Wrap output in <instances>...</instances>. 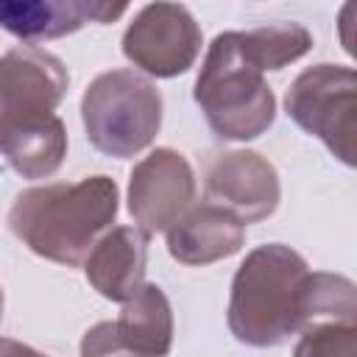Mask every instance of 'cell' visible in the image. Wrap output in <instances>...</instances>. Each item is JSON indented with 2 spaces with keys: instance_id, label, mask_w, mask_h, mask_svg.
Masks as SVG:
<instances>
[{
  "instance_id": "cell-1",
  "label": "cell",
  "mask_w": 357,
  "mask_h": 357,
  "mask_svg": "<svg viewBox=\"0 0 357 357\" xmlns=\"http://www.w3.org/2000/svg\"><path fill=\"white\" fill-rule=\"evenodd\" d=\"M226 321L245 346H282L318 321H357V287L340 273L312 271L290 245L268 243L240 262Z\"/></svg>"
},
{
  "instance_id": "cell-2",
  "label": "cell",
  "mask_w": 357,
  "mask_h": 357,
  "mask_svg": "<svg viewBox=\"0 0 357 357\" xmlns=\"http://www.w3.org/2000/svg\"><path fill=\"white\" fill-rule=\"evenodd\" d=\"M117 206V184L109 176H86L22 190L11 204L8 226L33 254L75 268L114 223Z\"/></svg>"
},
{
  "instance_id": "cell-3",
  "label": "cell",
  "mask_w": 357,
  "mask_h": 357,
  "mask_svg": "<svg viewBox=\"0 0 357 357\" xmlns=\"http://www.w3.org/2000/svg\"><path fill=\"white\" fill-rule=\"evenodd\" d=\"M209 128L231 142L257 139L276 120V98L240 42V31L212 39L192 89Z\"/></svg>"
},
{
  "instance_id": "cell-4",
  "label": "cell",
  "mask_w": 357,
  "mask_h": 357,
  "mask_svg": "<svg viewBox=\"0 0 357 357\" xmlns=\"http://www.w3.org/2000/svg\"><path fill=\"white\" fill-rule=\"evenodd\" d=\"M86 139L106 156L128 159L145 151L162 128V95L134 70H109L92 78L81 98Z\"/></svg>"
},
{
  "instance_id": "cell-5",
  "label": "cell",
  "mask_w": 357,
  "mask_h": 357,
  "mask_svg": "<svg viewBox=\"0 0 357 357\" xmlns=\"http://www.w3.org/2000/svg\"><path fill=\"white\" fill-rule=\"evenodd\" d=\"M284 109L307 134L318 137L332 156L357 162V73L343 64L307 67L287 89Z\"/></svg>"
},
{
  "instance_id": "cell-6",
  "label": "cell",
  "mask_w": 357,
  "mask_h": 357,
  "mask_svg": "<svg viewBox=\"0 0 357 357\" xmlns=\"http://www.w3.org/2000/svg\"><path fill=\"white\" fill-rule=\"evenodd\" d=\"M201 53V28L181 3L142 6L123 33V56L153 78L187 73Z\"/></svg>"
},
{
  "instance_id": "cell-7",
  "label": "cell",
  "mask_w": 357,
  "mask_h": 357,
  "mask_svg": "<svg viewBox=\"0 0 357 357\" xmlns=\"http://www.w3.org/2000/svg\"><path fill=\"white\" fill-rule=\"evenodd\" d=\"M173 346V310L159 284H142L114 321L86 329L81 357H165Z\"/></svg>"
},
{
  "instance_id": "cell-8",
  "label": "cell",
  "mask_w": 357,
  "mask_h": 357,
  "mask_svg": "<svg viewBox=\"0 0 357 357\" xmlns=\"http://www.w3.org/2000/svg\"><path fill=\"white\" fill-rule=\"evenodd\" d=\"M195 198V173L184 153L156 148L128 176V212L139 231H167Z\"/></svg>"
},
{
  "instance_id": "cell-9",
  "label": "cell",
  "mask_w": 357,
  "mask_h": 357,
  "mask_svg": "<svg viewBox=\"0 0 357 357\" xmlns=\"http://www.w3.org/2000/svg\"><path fill=\"white\" fill-rule=\"evenodd\" d=\"M70 86L59 56L25 45L0 56V123L47 117L64 100Z\"/></svg>"
},
{
  "instance_id": "cell-10",
  "label": "cell",
  "mask_w": 357,
  "mask_h": 357,
  "mask_svg": "<svg viewBox=\"0 0 357 357\" xmlns=\"http://www.w3.org/2000/svg\"><path fill=\"white\" fill-rule=\"evenodd\" d=\"M209 204L223 206L243 223L265 220L276 212L282 187L276 167L257 151H226L206 165Z\"/></svg>"
},
{
  "instance_id": "cell-11",
  "label": "cell",
  "mask_w": 357,
  "mask_h": 357,
  "mask_svg": "<svg viewBox=\"0 0 357 357\" xmlns=\"http://www.w3.org/2000/svg\"><path fill=\"white\" fill-rule=\"evenodd\" d=\"M148 234L137 226H117L106 231L84 259L86 282L109 301L126 304L145 284Z\"/></svg>"
},
{
  "instance_id": "cell-12",
  "label": "cell",
  "mask_w": 357,
  "mask_h": 357,
  "mask_svg": "<svg viewBox=\"0 0 357 357\" xmlns=\"http://www.w3.org/2000/svg\"><path fill=\"white\" fill-rule=\"evenodd\" d=\"M245 243V223L215 204L190 206L167 229V251L181 265H209L237 254Z\"/></svg>"
},
{
  "instance_id": "cell-13",
  "label": "cell",
  "mask_w": 357,
  "mask_h": 357,
  "mask_svg": "<svg viewBox=\"0 0 357 357\" xmlns=\"http://www.w3.org/2000/svg\"><path fill=\"white\" fill-rule=\"evenodd\" d=\"M126 3H78V0H36L0 3V28L25 39L42 42L75 33L86 22H112L126 14Z\"/></svg>"
},
{
  "instance_id": "cell-14",
  "label": "cell",
  "mask_w": 357,
  "mask_h": 357,
  "mask_svg": "<svg viewBox=\"0 0 357 357\" xmlns=\"http://www.w3.org/2000/svg\"><path fill=\"white\" fill-rule=\"evenodd\" d=\"M0 153L22 178H47L61 167L67 156V128L56 114L33 120H3Z\"/></svg>"
},
{
  "instance_id": "cell-15",
  "label": "cell",
  "mask_w": 357,
  "mask_h": 357,
  "mask_svg": "<svg viewBox=\"0 0 357 357\" xmlns=\"http://www.w3.org/2000/svg\"><path fill=\"white\" fill-rule=\"evenodd\" d=\"M293 357H357V321H318L307 326Z\"/></svg>"
},
{
  "instance_id": "cell-16",
  "label": "cell",
  "mask_w": 357,
  "mask_h": 357,
  "mask_svg": "<svg viewBox=\"0 0 357 357\" xmlns=\"http://www.w3.org/2000/svg\"><path fill=\"white\" fill-rule=\"evenodd\" d=\"M0 357H47L20 340H11V337H0Z\"/></svg>"
},
{
  "instance_id": "cell-17",
  "label": "cell",
  "mask_w": 357,
  "mask_h": 357,
  "mask_svg": "<svg viewBox=\"0 0 357 357\" xmlns=\"http://www.w3.org/2000/svg\"><path fill=\"white\" fill-rule=\"evenodd\" d=\"M0 315H3V290H0Z\"/></svg>"
},
{
  "instance_id": "cell-18",
  "label": "cell",
  "mask_w": 357,
  "mask_h": 357,
  "mask_svg": "<svg viewBox=\"0 0 357 357\" xmlns=\"http://www.w3.org/2000/svg\"><path fill=\"white\" fill-rule=\"evenodd\" d=\"M117 357H128V354H117Z\"/></svg>"
}]
</instances>
